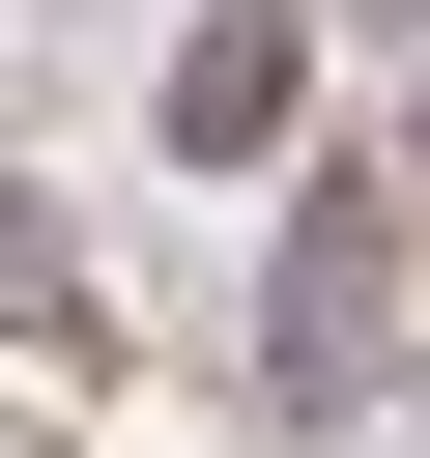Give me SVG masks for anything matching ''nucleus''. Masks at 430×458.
<instances>
[{"instance_id":"f257e3e1","label":"nucleus","mask_w":430,"mask_h":458,"mask_svg":"<svg viewBox=\"0 0 430 458\" xmlns=\"http://www.w3.org/2000/svg\"><path fill=\"white\" fill-rule=\"evenodd\" d=\"M287 401H373L401 372V200H287V344H258Z\"/></svg>"},{"instance_id":"f03ea898","label":"nucleus","mask_w":430,"mask_h":458,"mask_svg":"<svg viewBox=\"0 0 430 458\" xmlns=\"http://www.w3.org/2000/svg\"><path fill=\"white\" fill-rule=\"evenodd\" d=\"M287 86H315V57H287V29L229 0V29L172 57V172H258V143H287Z\"/></svg>"},{"instance_id":"7ed1b4c3","label":"nucleus","mask_w":430,"mask_h":458,"mask_svg":"<svg viewBox=\"0 0 430 458\" xmlns=\"http://www.w3.org/2000/svg\"><path fill=\"white\" fill-rule=\"evenodd\" d=\"M401 200H430V86H401Z\"/></svg>"}]
</instances>
